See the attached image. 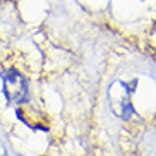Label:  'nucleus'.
<instances>
[{
  "label": "nucleus",
  "instance_id": "7ed1b4c3",
  "mask_svg": "<svg viewBox=\"0 0 156 156\" xmlns=\"http://www.w3.org/2000/svg\"><path fill=\"white\" fill-rule=\"evenodd\" d=\"M0 156H9V153H7V149H5L4 142L0 141Z\"/></svg>",
  "mask_w": 156,
  "mask_h": 156
},
{
  "label": "nucleus",
  "instance_id": "f03ea898",
  "mask_svg": "<svg viewBox=\"0 0 156 156\" xmlns=\"http://www.w3.org/2000/svg\"><path fill=\"white\" fill-rule=\"evenodd\" d=\"M4 94L12 105H21L28 100L29 89H28V81L21 72L10 69L4 74Z\"/></svg>",
  "mask_w": 156,
  "mask_h": 156
},
{
  "label": "nucleus",
  "instance_id": "f257e3e1",
  "mask_svg": "<svg viewBox=\"0 0 156 156\" xmlns=\"http://www.w3.org/2000/svg\"><path fill=\"white\" fill-rule=\"evenodd\" d=\"M106 98H108V106L122 120H130L136 117L132 106V91L130 87L124 83V81H112L106 91Z\"/></svg>",
  "mask_w": 156,
  "mask_h": 156
}]
</instances>
